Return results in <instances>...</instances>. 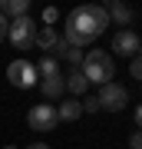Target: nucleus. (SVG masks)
Listing matches in <instances>:
<instances>
[{"label":"nucleus","instance_id":"obj_18","mask_svg":"<svg viewBox=\"0 0 142 149\" xmlns=\"http://www.w3.org/2000/svg\"><path fill=\"white\" fill-rule=\"evenodd\" d=\"M43 20H46V23H56L60 20V10H56V7H46V10H43Z\"/></svg>","mask_w":142,"mask_h":149},{"label":"nucleus","instance_id":"obj_12","mask_svg":"<svg viewBox=\"0 0 142 149\" xmlns=\"http://www.w3.org/2000/svg\"><path fill=\"white\" fill-rule=\"evenodd\" d=\"M33 66H37V76H40V80H46V76H60V63H56V56H50V53H43L40 63H33Z\"/></svg>","mask_w":142,"mask_h":149},{"label":"nucleus","instance_id":"obj_7","mask_svg":"<svg viewBox=\"0 0 142 149\" xmlns=\"http://www.w3.org/2000/svg\"><path fill=\"white\" fill-rule=\"evenodd\" d=\"M142 40L136 37V30H116V37H112V53H122V56H132L139 53Z\"/></svg>","mask_w":142,"mask_h":149},{"label":"nucleus","instance_id":"obj_11","mask_svg":"<svg viewBox=\"0 0 142 149\" xmlns=\"http://www.w3.org/2000/svg\"><path fill=\"white\" fill-rule=\"evenodd\" d=\"M26 10H30V0H0V13L3 17H26Z\"/></svg>","mask_w":142,"mask_h":149},{"label":"nucleus","instance_id":"obj_1","mask_svg":"<svg viewBox=\"0 0 142 149\" xmlns=\"http://www.w3.org/2000/svg\"><path fill=\"white\" fill-rule=\"evenodd\" d=\"M106 27H109V17H106V10H103V7H96V3H83V7H76V10L66 17L63 40L69 43V47L83 50L86 43L99 40Z\"/></svg>","mask_w":142,"mask_h":149},{"label":"nucleus","instance_id":"obj_24","mask_svg":"<svg viewBox=\"0 0 142 149\" xmlns=\"http://www.w3.org/2000/svg\"><path fill=\"white\" fill-rule=\"evenodd\" d=\"M3 149H17V146H3Z\"/></svg>","mask_w":142,"mask_h":149},{"label":"nucleus","instance_id":"obj_19","mask_svg":"<svg viewBox=\"0 0 142 149\" xmlns=\"http://www.w3.org/2000/svg\"><path fill=\"white\" fill-rule=\"evenodd\" d=\"M129 149H142V129H139V133H132V136H129Z\"/></svg>","mask_w":142,"mask_h":149},{"label":"nucleus","instance_id":"obj_14","mask_svg":"<svg viewBox=\"0 0 142 149\" xmlns=\"http://www.w3.org/2000/svg\"><path fill=\"white\" fill-rule=\"evenodd\" d=\"M66 90L76 93V96H86V90H89V83H86V76L79 73V70H73V73L66 76Z\"/></svg>","mask_w":142,"mask_h":149},{"label":"nucleus","instance_id":"obj_5","mask_svg":"<svg viewBox=\"0 0 142 149\" xmlns=\"http://www.w3.org/2000/svg\"><path fill=\"white\" fill-rule=\"evenodd\" d=\"M56 123H60L56 106H50V103H37V106H30V113H26V126L33 133H50Z\"/></svg>","mask_w":142,"mask_h":149},{"label":"nucleus","instance_id":"obj_13","mask_svg":"<svg viewBox=\"0 0 142 149\" xmlns=\"http://www.w3.org/2000/svg\"><path fill=\"white\" fill-rule=\"evenodd\" d=\"M79 113H83L79 100H66V103H60V106H56V116L63 119V123H73V119H79Z\"/></svg>","mask_w":142,"mask_h":149},{"label":"nucleus","instance_id":"obj_6","mask_svg":"<svg viewBox=\"0 0 142 149\" xmlns=\"http://www.w3.org/2000/svg\"><path fill=\"white\" fill-rule=\"evenodd\" d=\"M7 80H10L17 90H30V86L40 83V76H37V66H33L30 60H13V63L7 66Z\"/></svg>","mask_w":142,"mask_h":149},{"label":"nucleus","instance_id":"obj_21","mask_svg":"<svg viewBox=\"0 0 142 149\" xmlns=\"http://www.w3.org/2000/svg\"><path fill=\"white\" fill-rule=\"evenodd\" d=\"M136 126L142 129V103H139V109H136Z\"/></svg>","mask_w":142,"mask_h":149},{"label":"nucleus","instance_id":"obj_9","mask_svg":"<svg viewBox=\"0 0 142 149\" xmlns=\"http://www.w3.org/2000/svg\"><path fill=\"white\" fill-rule=\"evenodd\" d=\"M40 93L46 100H60L66 93V76H46V80H40Z\"/></svg>","mask_w":142,"mask_h":149},{"label":"nucleus","instance_id":"obj_4","mask_svg":"<svg viewBox=\"0 0 142 149\" xmlns=\"http://www.w3.org/2000/svg\"><path fill=\"white\" fill-rule=\"evenodd\" d=\"M96 100H99V106L103 109H109V113H119V109H126L129 106V90L122 83H106V86H99V93H96Z\"/></svg>","mask_w":142,"mask_h":149},{"label":"nucleus","instance_id":"obj_16","mask_svg":"<svg viewBox=\"0 0 142 149\" xmlns=\"http://www.w3.org/2000/svg\"><path fill=\"white\" fill-rule=\"evenodd\" d=\"M66 60H69V63H73V66L79 70V66H83V50H76V47H69V53H66Z\"/></svg>","mask_w":142,"mask_h":149},{"label":"nucleus","instance_id":"obj_8","mask_svg":"<svg viewBox=\"0 0 142 149\" xmlns=\"http://www.w3.org/2000/svg\"><path fill=\"white\" fill-rule=\"evenodd\" d=\"M103 10H106V17H109L112 23H119L122 30H129V23H132V10H129L126 3H119V0H109Z\"/></svg>","mask_w":142,"mask_h":149},{"label":"nucleus","instance_id":"obj_2","mask_svg":"<svg viewBox=\"0 0 142 149\" xmlns=\"http://www.w3.org/2000/svg\"><path fill=\"white\" fill-rule=\"evenodd\" d=\"M79 73L86 76V83L106 86V83H112V76H116V63H112V56L106 53V50H89V53H83Z\"/></svg>","mask_w":142,"mask_h":149},{"label":"nucleus","instance_id":"obj_15","mask_svg":"<svg viewBox=\"0 0 142 149\" xmlns=\"http://www.w3.org/2000/svg\"><path fill=\"white\" fill-rule=\"evenodd\" d=\"M99 109H103V106H99V100H96V93H93V96L86 93V96H83V113H99Z\"/></svg>","mask_w":142,"mask_h":149},{"label":"nucleus","instance_id":"obj_22","mask_svg":"<svg viewBox=\"0 0 142 149\" xmlns=\"http://www.w3.org/2000/svg\"><path fill=\"white\" fill-rule=\"evenodd\" d=\"M26 149H50L46 143H33V146H26Z\"/></svg>","mask_w":142,"mask_h":149},{"label":"nucleus","instance_id":"obj_17","mask_svg":"<svg viewBox=\"0 0 142 149\" xmlns=\"http://www.w3.org/2000/svg\"><path fill=\"white\" fill-rule=\"evenodd\" d=\"M129 73L136 76V80H142V56H132L129 60Z\"/></svg>","mask_w":142,"mask_h":149},{"label":"nucleus","instance_id":"obj_23","mask_svg":"<svg viewBox=\"0 0 142 149\" xmlns=\"http://www.w3.org/2000/svg\"><path fill=\"white\" fill-rule=\"evenodd\" d=\"M136 56H142V47H139V53H136Z\"/></svg>","mask_w":142,"mask_h":149},{"label":"nucleus","instance_id":"obj_10","mask_svg":"<svg viewBox=\"0 0 142 149\" xmlns=\"http://www.w3.org/2000/svg\"><path fill=\"white\" fill-rule=\"evenodd\" d=\"M56 43H60V33L53 30V27H40V30H37V43H33V47L53 53V47H56Z\"/></svg>","mask_w":142,"mask_h":149},{"label":"nucleus","instance_id":"obj_20","mask_svg":"<svg viewBox=\"0 0 142 149\" xmlns=\"http://www.w3.org/2000/svg\"><path fill=\"white\" fill-rule=\"evenodd\" d=\"M7 27H10V20H7V17H3V13H0V43H3V40H7Z\"/></svg>","mask_w":142,"mask_h":149},{"label":"nucleus","instance_id":"obj_3","mask_svg":"<svg viewBox=\"0 0 142 149\" xmlns=\"http://www.w3.org/2000/svg\"><path fill=\"white\" fill-rule=\"evenodd\" d=\"M37 30L40 27L30 20V17H17V20H10V27H7V40L23 53V50H30L33 43H37Z\"/></svg>","mask_w":142,"mask_h":149}]
</instances>
